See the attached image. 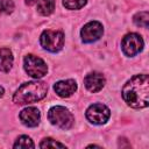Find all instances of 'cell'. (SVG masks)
<instances>
[{
	"mask_svg": "<svg viewBox=\"0 0 149 149\" xmlns=\"http://www.w3.org/2000/svg\"><path fill=\"white\" fill-rule=\"evenodd\" d=\"M55 9V1L54 0H38L37 1V12L43 15H50Z\"/></svg>",
	"mask_w": 149,
	"mask_h": 149,
	"instance_id": "cell-13",
	"label": "cell"
},
{
	"mask_svg": "<svg viewBox=\"0 0 149 149\" xmlns=\"http://www.w3.org/2000/svg\"><path fill=\"white\" fill-rule=\"evenodd\" d=\"M134 23L139 27H143V28H148L149 26V13L147 10L136 13L134 15Z\"/></svg>",
	"mask_w": 149,
	"mask_h": 149,
	"instance_id": "cell-14",
	"label": "cell"
},
{
	"mask_svg": "<svg viewBox=\"0 0 149 149\" xmlns=\"http://www.w3.org/2000/svg\"><path fill=\"white\" fill-rule=\"evenodd\" d=\"M48 119L54 126H56L61 129L71 128L72 125H73V121H74V118H73L72 113L63 106L51 107L48 112Z\"/></svg>",
	"mask_w": 149,
	"mask_h": 149,
	"instance_id": "cell-3",
	"label": "cell"
},
{
	"mask_svg": "<svg viewBox=\"0 0 149 149\" xmlns=\"http://www.w3.org/2000/svg\"><path fill=\"white\" fill-rule=\"evenodd\" d=\"M102 33H104V28L100 22L90 21L81 28L80 36H81L83 42L92 43V42H95L97 40H99L102 36Z\"/></svg>",
	"mask_w": 149,
	"mask_h": 149,
	"instance_id": "cell-8",
	"label": "cell"
},
{
	"mask_svg": "<svg viewBox=\"0 0 149 149\" xmlns=\"http://www.w3.org/2000/svg\"><path fill=\"white\" fill-rule=\"evenodd\" d=\"M3 93H5V90H3V87H2V86H0V98L3 95Z\"/></svg>",
	"mask_w": 149,
	"mask_h": 149,
	"instance_id": "cell-20",
	"label": "cell"
},
{
	"mask_svg": "<svg viewBox=\"0 0 149 149\" xmlns=\"http://www.w3.org/2000/svg\"><path fill=\"white\" fill-rule=\"evenodd\" d=\"M23 66H24V70L26 72L33 77V78H42L43 76L47 74V71H48V68H47V64L45 62L37 57V56H34V55H27L23 59Z\"/></svg>",
	"mask_w": 149,
	"mask_h": 149,
	"instance_id": "cell-5",
	"label": "cell"
},
{
	"mask_svg": "<svg viewBox=\"0 0 149 149\" xmlns=\"http://www.w3.org/2000/svg\"><path fill=\"white\" fill-rule=\"evenodd\" d=\"M48 85L43 81H28L22 84L13 95V101L19 105L36 102L47 95Z\"/></svg>",
	"mask_w": 149,
	"mask_h": 149,
	"instance_id": "cell-2",
	"label": "cell"
},
{
	"mask_svg": "<svg viewBox=\"0 0 149 149\" xmlns=\"http://www.w3.org/2000/svg\"><path fill=\"white\" fill-rule=\"evenodd\" d=\"M54 90L57 93V95L62 98H68L72 95L77 90V83L73 79H66V80H59L54 85Z\"/></svg>",
	"mask_w": 149,
	"mask_h": 149,
	"instance_id": "cell-11",
	"label": "cell"
},
{
	"mask_svg": "<svg viewBox=\"0 0 149 149\" xmlns=\"http://www.w3.org/2000/svg\"><path fill=\"white\" fill-rule=\"evenodd\" d=\"M40 148H65V144H63L61 142H57L54 139L47 137L40 143Z\"/></svg>",
	"mask_w": 149,
	"mask_h": 149,
	"instance_id": "cell-17",
	"label": "cell"
},
{
	"mask_svg": "<svg viewBox=\"0 0 149 149\" xmlns=\"http://www.w3.org/2000/svg\"><path fill=\"white\" fill-rule=\"evenodd\" d=\"M84 84H85V87L92 92V93H95V92H99L104 85H105V77L102 76V73L100 72H91L88 73L85 79H84Z\"/></svg>",
	"mask_w": 149,
	"mask_h": 149,
	"instance_id": "cell-9",
	"label": "cell"
},
{
	"mask_svg": "<svg viewBox=\"0 0 149 149\" xmlns=\"http://www.w3.org/2000/svg\"><path fill=\"white\" fill-rule=\"evenodd\" d=\"M14 9L13 0H0V14H10Z\"/></svg>",
	"mask_w": 149,
	"mask_h": 149,
	"instance_id": "cell-18",
	"label": "cell"
},
{
	"mask_svg": "<svg viewBox=\"0 0 149 149\" xmlns=\"http://www.w3.org/2000/svg\"><path fill=\"white\" fill-rule=\"evenodd\" d=\"M87 0H63V5L68 9H80L86 5Z\"/></svg>",
	"mask_w": 149,
	"mask_h": 149,
	"instance_id": "cell-16",
	"label": "cell"
},
{
	"mask_svg": "<svg viewBox=\"0 0 149 149\" xmlns=\"http://www.w3.org/2000/svg\"><path fill=\"white\" fill-rule=\"evenodd\" d=\"M111 116L109 108L104 104H93L86 109V118L93 125H104Z\"/></svg>",
	"mask_w": 149,
	"mask_h": 149,
	"instance_id": "cell-7",
	"label": "cell"
},
{
	"mask_svg": "<svg viewBox=\"0 0 149 149\" xmlns=\"http://www.w3.org/2000/svg\"><path fill=\"white\" fill-rule=\"evenodd\" d=\"M41 45L50 51V52H57L62 50L64 45V35L59 30H44L40 37Z\"/></svg>",
	"mask_w": 149,
	"mask_h": 149,
	"instance_id": "cell-4",
	"label": "cell"
},
{
	"mask_svg": "<svg viewBox=\"0 0 149 149\" xmlns=\"http://www.w3.org/2000/svg\"><path fill=\"white\" fill-rule=\"evenodd\" d=\"M38 0H26V3L27 5H29V6H31V5H34V3H36Z\"/></svg>",
	"mask_w": 149,
	"mask_h": 149,
	"instance_id": "cell-19",
	"label": "cell"
},
{
	"mask_svg": "<svg viewBox=\"0 0 149 149\" xmlns=\"http://www.w3.org/2000/svg\"><path fill=\"white\" fill-rule=\"evenodd\" d=\"M13 54L8 48L0 49V70L3 72H8L13 65Z\"/></svg>",
	"mask_w": 149,
	"mask_h": 149,
	"instance_id": "cell-12",
	"label": "cell"
},
{
	"mask_svg": "<svg viewBox=\"0 0 149 149\" xmlns=\"http://www.w3.org/2000/svg\"><path fill=\"white\" fill-rule=\"evenodd\" d=\"M19 116L21 122L27 127H36L41 120L40 111L35 107H27L22 109Z\"/></svg>",
	"mask_w": 149,
	"mask_h": 149,
	"instance_id": "cell-10",
	"label": "cell"
},
{
	"mask_svg": "<svg viewBox=\"0 0 149 149\" xmlns=\"http://www.w3.org/2000/svg\"><path fill=\"white\" fill-rule=\"evenodd\" d=\"M125 102L133 108H144L149 105L148 74H136L130 78L122 88Z\"/></svg>",
	"mask_w": 149,
	"mask_h": 149,
	"instance_id": "cell-1",
	"label": "cell"
},
{
	"mask_svg": "<svg viewBox=\"0 0 149 149\" xmlns=\"http://www.w3.org/2000/svg\"><path fill=\"white\" fill-rule=\"evenodd\" d=\"M143 47H144L143 38L136 33L127 34L122 38V42H121L122 51L128 57H133V56L137 55L139 52H141Z\"/></svg>",
	"mask_w": 149,
	"mask_h": 149,
	"instance_id": "cell-6",
	"label": "cell"
},
{
	"mask_svg": "<svg viewBox=\"0 0 149 149\" xmlns=\"http://www.w3.org/2000/svg\"><path fill=\"white\" fill-rule=\"evenodd\" d=\"M13 147L14 148H23V149H26V148H34L35 144L33 143V141H31V139L29 136L22 135L16 140V142L14 143Z\"/></svg>",
	"mask_w": 149,
	"mask_h": 149,
	"instance_id": "cell-15",
	"label": "cell"
}]
</instances>
